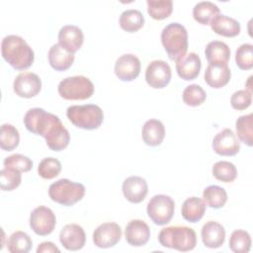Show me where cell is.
<instances>
[{
	"mask_svg": "<svg viewBox=\"0 0 253 253\" xmlns=\"http://www.w3.org/2000/svg\"><path fill=\"white\" fill-rule=\"evenodd\" d=\"M1 53L3 58L17 70L29 68L35 59L32 47L17 35H8L2 40Z\"/></svg>",
	"mask_w": 253,
	"mask_h": 253,
	"instance_id": "cell-1",
	"label": "cell"
},
{
	"mask_svg": "<svg viewBox=\"0 0 253 253\" xmlns=\"http://www.w3.org/2000/svg\"><path fill=\"white\" fill-rule=\"evenodd\" d=\"M158 241L163 247L187 252L196 247L197 235L191 227L173 225L161 229L158 234Z\"/></svg>",
	"mask_w": 253,
	"mask_h": 253,
	"instance_id": "cell-2",
	"label": "cell"
},
{
	"mask_svg": "<svg viewBox=\"0 0 253 253\" xmlns=\"http://www.w3.org/2000/svg\"><path fill=\"white\" fill-rule=\"evenodd\" d=\"M161 42L169 58L177 60L187 52L188 32L182 24L170 23L161 32Z\"/></svg>",
	"mask_w": 253,
	"mask_h": 253,
	"instance_id": "cell-3",
	"label": "cell"
},
{
	"mask_svg": "<svg viewBox=\"0 0 253 253\" xmlns=\"http://www.w3.org/2000/svg\"><path fill=\"white\" fill-rule=\"evenodd\" d=\"M66 116L76 127L88 130L98 128L104 121L102 109L94 104L70 106L66 110Z\"/></svg>",
	"mask_w": 253,
	"mask_h": 253,
	"instance_id": "cell-4",
	"label": "cell"
},
{
	"mask_svg": "<svg viewBox=\"0 0 253 253\" xmlns=\"http://www.w3.org/2000/svg\"><path fill=\"white\" fill-rule=\"evenodd\" d=\"M85 195V187L81 183H76L68 179H59L48 188L49 198L62 206H73L81 201Z\"/></svg>",
	"mask_w": 253,
	"mask_h": 253,
	"instance_id": "cell-5",
	"label": "cell"
},
{
	"mask_svg": "<svg viewBox=\"0 0 253 253\" xmlns=\"http://www.w3.org/2000/svg\"><path fill=\"white\" fill-rule=\"evenodd\" d=\"M58 94L65 100H86L94 93L92 81L82 75L66 77L57 87Z\"/></svg>",
	"mask_w": 253,
	"mask_h": 253,
	"instance_id": "cell-6",
	"label": "cell"
},
{
	"mask_svg": "<svg viewBox=\"0 0 253 253\" xmlns=\"http://www.w3.org/2000/svg\"><path fill=\"white\" fill-rule=\"evenodd\" d=\"M174 211L175 203L173 199L163 194L153 196L149 200L146 208L149 218L157 225L168 223L174 215Z\"/></svg>",
	"mask_w": 253,
	"mask_h": 253,
	"instance_id": "cell-7",
	"label": "cell"
},
{
	"mask_svg": "<svg viewBox=\"0 0 253 253\" xmlns=\"http://www.w3.org/2000/svg\"><path fill=\"white\" fill-rule=\"evenodd\" d=\"M57 118V116L47 113L42 108H33L25 114L24 125L30 132L43 137Z\"/></svg>",
	"mask_w": 253,
	"mask_h": 253,
	"instance_id": "cell-8",
	"label": "cell"
},
{
	"mask_svg": "<svg viewBox=\"0 0 253 253\" xmlns=\"http://www.w3.org/2000/svg\"><path fill=\"white\" fill-rule=\"evenodd\" d=\"M55 224V214L47 207H37L30 214V226L33 231L40 236L50 234L53 231Z\"/></svg>",
	"mask_w": 253,
	"mask_h": 253,
	"instance_id": "cell-9",
	"label": "cell"
},
{
	"mask_svg": "<svg viewBox=\"0 0 253 253\" xmlns=\"http://www.w3.org/2000/svg\"><path fill=\"white\" fill-rule=\"evenodd\" d=\"M172 72L169 64L160 59L152 60L145 70V80L154 89L164 88L171 80Z\"/></svg>",
	"mask_w": 253,
	"mask_h": 253,
	"instance_id": "cell-10",
	"label": "cell"
},
{
	"mask_svg": "<svg viewBox=\"0 0 253 253\" xmlns=\"http://www.w3.org/2000/svg\"><path fill=\"white\" fill-rule=\"evenodd\" d=\"M13 89L16 95L22 98L37 96L42 89L41 78L33 72H21L14 79Z\"/></svg>",
	"mask_w": 253,
	"mask_h": 253,
	"instance_id": "cell-11",
	"label": "cell"
},
{
	"mask_svg": "<svg viewBox=\"0 0 253 253\" xmlns=\"http://www.w3.org/2000/svg\"><path fill=\"white\" fill-rule=\"evenodd\" d=\"M122 237L121 226L116 222H104L93 232V242L99 248H111Z\"/></svg>",
	"mask_w": 253,
	"mask_h": 253,
	"instance_id": "cell-12",
	"label": "cell"
},
{
	"mask_svg": "<svg viewBox=\"0 0 253 253\" xmlns=\"http://www.w3.org/2000/svg\"><path fill=\"white\" fill-rule=\"evenodd\" d=\"M213 151L221 156H233L240 150V142L230 128L219 131L212 139Z\"/></svg>",
	"mask_w": 253,
	"mask_h": 253,
	"instance_id": "cell-13",
	"label": "cell"
},
{
	"mask_svg": "<svg viewBox=\"0 0 253 253\" xmlns=\"http://www.w3.org/2000/svg\"><path fill=\"white\" fill-rule=\"evenodd\" d=\"M59 241L69 251H77L83 248L86 242V234L83 227L76 223H69L62 227L59 233Z\"/></svg>",
	"mask_w": 253,
	"mask_h": 253,
	"instance_id": "cell-14",
	"label": "cell"
},
{
	"mask_svg": "<svg viewBox=\"0 0 253 253\" xmlns=\"http://www.w3.org/2000/svg\"><path fill=\"white\" fill-rule=\"evenodd\" d=\"M140 67V61L136 55L126 53L117 59L115 73L122 81H132L139 75Z\"/></svg>",
	"mask_w": 253,
	"mask_h": 253,
	"instance_id": "cell-15",
	"label": "cell"
},
{
	"mask_svg": "<svg viewBox=\"0 0 253 253\" xmlns=\"http://www.w3.org/2000/svg\"><path fill=\"white\" fill-rule=\"evenodd\" d=\"M122 189L125 198L132 204L141 203L148 193L146 180L139 176H129L125 179Z\"/></svg>",
	"mask_w": 253,
	"mask_h": 253,
	"instance_id": "cell-16",
	"label": "cell"
},
{
	"mask_svg": "<svg viewBox=\"0 0 253 253\" xmlns=\"http://www.w3.org/2000/svg\"><path fill=\"white\" fill-rule=\"evenodd\" d=\"M83 42V32L75 25H65L61 27L58 32V43L70 53H74L79 50Z\"/></svg>",
	"mask_w": 253,
	"mask_h": 253,
	"instance_id": "cell-17",
	"label": "cell"
},
{
	"mask_svg": "<svg viewBox=\"0 0 253 253\" xmlns=\"http://www.w3.org/2000/svg\"><path fill=\"white\" fill-rule=\"evenodd\" d=\"M43 137L46 145L53 151L63 150L65 147H67L70 141L69 131L63 126L59 118H57L56 121L51 125Z\"/></svg>",
	"mask_w": 253,
	"mask_h": 253,
	"instance_id": "cell-18",
	"label": "cell"
},
{
	"mask_svg": "<svg viewBox=\"0 0 253 253\" xmlns=\"http://www.w3.org/2000/svg\"><path fill=\"white\" fill-rule=\"evenodd\" d=\"M126 242L135 247L145 245L150 238V229L148 224L141 219L130 220L125 230Z\"/></svg>",
	"mask_w": 253,
	"mask_h": 253,
	"instance_id": "cell-19",
	"label": "cell"
},
{
	"mask_svg": "<svg viewBox=\"0 0 253 253\" xmlns=\"http://www.w3.org/2000/svg\"><path fill=\"white\" fill-rule=\"evenodd\" d=\"M204 77L209 86L218 89L225 86L229 82L231 72L226 63L211 62L208 64Z\"/></svg>",
	"mask_w": 253,
	"mask_h": 253,
	"instance_id": "cell-20",
	"label": "cell"
},
{
	"mask_svg": "<svg viewBox=\"0 0 253 253\" xmlns=\"http://www.w3.org/2000/svg\"><path fill=\"white\" fill-rule=\"evenodd\" d=\"M202 62L196 52H189L176 60V70L184 80H194L198 77L201 70Z\"/></svg>",
	"mask_w": 253,
	"mask_h": 253,
	"instance_id": "cell-21",
	"label": "cell"
},
{
	"mask_svg": "<svg viewBox=\"0 0 253 253\" xmlns=\"http://www.w3.org/2000/svg\"><path fill=\"white\" fill-rule=\"evenodd\" d=\"M201 235L203 243L206 247L212 249L218 248L224 242L225 229L220 223L211 220L203 225Z\"/></svg>",
	"mask_w": 253,
	"mask_h": 253,
	"instance_id": "cell-22",
	"label": "cell"
},
{
	"mask_svg": "<svg viewBox=\"0 0 253 253\" xmlns=\"http://www.w3.org/2000/svg\"><path fill=\"white\" fill-rule=\"evenodd\" d=\"M211 30L222 37L232 38L240 34V24L234 18L229 16L218 14L210 23Z\"/></svg>",
	"mask_w": 253,
	"mask_h": 253,
	"instance_id": "cell-23",
	"label": "cell"
},
{
	"mask_svg": "<svg viewBox=\"0 0 253 253\" xmlns=\"http://www.w3.org/2000/svg\"><path fill=\"white\" fill-rule=\"evenodd\" d=\"M165 136V127L161 121L150 119L142 126L141 137L145 144L149 146L160 145Z\"/></svg>",
	"mask_w": 253,
	"mask_h": 253,
	"instance_id": "cell-24",
	"label": "cell"
},
{
	"mask_svg": "<svg viewBox=\"0 0 253 253\" xmlns=\"http://www.w3.org/2000/svg\"><path fill=\"white\" fill-rule=\"evenodd\" d=\"M74 61V53L65 50L59 43H54L48 50V62L56 71L68 69Z\"/></svg>",
	"mask_w": 253,
	"mask_h": 253,
	"instance_id": "cell-25",
	"label": "cell"
},
{
	"mask_svg": "<svg viewBox=\"0 0 253 253\" xmlns=\"http://www.w3.org/2000/svg\"><path fill=\"white\" fill-rule=\"evenodd\" d=\"M206 211V203L198 197H190L186 199L182 205L181 212L185 220L189 222L199 221Z\"/></svg>",
	"mask_w": 253,
	"mask_h": 253,
	"instance_id": "cell-26",
	"label": "cell"
},
{
	"mask_svg": "<svg viewBox=\"0 0 253 253\" xmlns=\"http://www.w3.org/2000/svg\"><path fill=\"white\" fill-rule=\"evenodd\" d=\"M205 54L209 63L218 62L227 64L230 58V49L228 45L223 42L211 41L207 44L205 48Z\"/></svg>",
	"mask_w": 253,
	"mask_h": 253,
	"instance_id": "cell-27",
	"label": "cell"
},
{
	"mask_svg": "<svg viewBox=\"0 0 253 253\" xmlns=\"http://www.w3.org/2000/svg\"><path fill=\"white\" fill-rule=\"evenodd\" d=\"M218 14L219 8L211 1H201L193 8L194 19L202 25H209Z\"/></svg>",
	"mask_w": 253,
	"mask_h": 253,
	"instance_id": "cell-28",
	"label": "cell"
},
{
	"mask_svg": "<svg viewBox=\"0 0 253 253\" xmlns=\"http://www.w3.org/2000/svg\"><path fill=\"white\" fill-rule=\"evenodd\" d=\"M119 23L121 28L126 32L134 33L143 26L144 17L139 10L127 9L121 14Z\"/></svg>",
	"mask_w": 253,
	"mask_h": 253,
	"instance_id": "cell-29",
	"label": "cell"
},
{
	"mask_svg": "<svg viewBox=\"0 0 253 253\" xmlns=\"http://www.w3.org/2000/svg\"><path fill=\"white\" fill-rule=\"evenodd\" d=\"M203 199L209 207L219 209L225 205L227 201V193L222 187L211 185L204 190Z\"/></svg>",
	"mask_w": 253,
	"mask_h": 253,
	"instance_id": "cell-30",
	"label": "cell"
},
{
	"mask_svg": "<svg viewBox=\"0 0 253 253\" xmlns=\"http://www.w3.org/2000/svg\"><path fill=\"white\" fill-rule=\"evenodd\" d=\"M33 241L24 231L13 232L7 241V249L11 253H27L31 250Z\"/></svg>",
	"mask_w": 253,
	"mask_h": 253,
	"instance_id": "cell-31",
	"label": "cell"
},
{
	"mask_svg": "<svg viewBox=\"0 0 253 253\" xmlns=\"http://www.w3.org/2000/svg\"><path fill=\"white\" fill-rule=\"evenodd\" d=\"M253 115L248 114L240 116L235 123L236 133L238 138L248 146L253 145V131H252Z\"/></svg>",
	"mask_w": 253,
	"mask_h": 253,
	"instance_id": "cell-32",
	"label": "cell"
},
{
	"mask_svg": "<svg viewBox=\"0 0 253 253\" xmlns=\"http://www.w3.org/2000/svg\"><path fill=\"white\" fill-rule=\"evenodd\" d=\"M213 177L221 182L229 183L237 177V169L235 165L229 161H217L213 164L211 169Z\"/></svg>",
	"mask_w": 253,
	"mask_h": 253,
	"instance_id": "cell-33",
	"label": "cell"
},
{
	"mask_svg": "<svg viewBox=\"0 0 253 253\" xmlns=\"http://www.w3.org/2000/svg\"><path fill=\"white\" fill-rule=\"evenodd\" d=\"M147 12L154 20H163L170 16L173 10L172 0H147Z\"/></svg>",
	"mask_w": 253,
	"mask_h": 253,
	"instance_id": "cell-34",
	"label": "cell"
},
{
	"mask_svg": "<svg viewBox=\"0 0 253 253\" xmlns=\"http://www.w3.org/2000/svg\"><path fill=\"white\" fill-rule=\"evenodd\" d=\"M20 141V134L18 129L10 124H3L1 126L0 146L3 150L11 151L15 149Z\"/></svg>",
	"mask_w": 253,
	"mask_h": 253,
	"instance_id": "cell-35",
	"label": "cell"
},
{
	"mask_svg": "<svg viewBox=\"0 0 253 253\" xmlns=\"http://www.w3.org/2000/svg\"><path fill=\"white\" fill-rule=\"evenodd\" d=\"M229 248L235 253H247L251 248L250 234L242 229L234 230L229 238Z\"/></svg>",
	"mask_w": 253,
	"mask_h": 253,
	"instance_id": "cell-36",
	"label": "cell"
},
{
	"mask_svg": "<svg viewBox=\"0 0 253 253\" xmlns=\"http://www.w3.org/2000/svg\"><path fill=\"white\" fill-rule=\"evenodd\" d=\"M22 181L21 171L11 168L4 167L0 171V188L2 191H13Z\"/></svg>",
	"mask_w": 253,
	"mask_h": 253,
	"instance_id": "cell-37",
	"label": "cell"
},
{
	"mask_svg": "<svg viewBox=\"0 0 253 253\" xmlns=\"http://www.w3.org/2000/svg\"><path fill=\"white\" fill-rule=\"evenodd\" d=\"M182 98L186 105L191 107H198L206 101L207 93L200 85L191 84L184 89Z\"/></svg>",
	"mask_w": 253,
	"mask_h": 253,
	"instance_id": "cell-38",
	"label": "cell"
},
{
	"mask_svg": "<svg viewBox=\"0 0 253 253\" xmlns=\"http://www.w3.org/2000/svg\"><path fill=\"white\" fill-rule=\"evenodd\" d=\"M61 171V163L58 159L53 157H45L43 158L38 167L39 175L43 179H53Z\"/></svg>",
	"mask_w": 253,
	"mask_h": 253,
	"instance_id": "cell-39",
	"label": "cell"
},
{
	"mask_svg": "<svg viewBox=\"0 0 253 253\" xmlns=\"http://www.w3.org/2000/svg\"><path fill=\"white\" fill-rule=\"evenodd\" d=\"M235 62L242 70H249L253 67V45L242 43L236 50Z\"/></svg>",
	"mask_w": 253,
	"mask_h": 253,
	"instance_id": "cell-40",
	"label": "cell"
},
{
	"mask_svg": "<svg viewBox=\"0 0 253 253\" xmlns=\"http://www.w3.org/2000/svg\"><path fill=\"white\" fill-rule=\"evenodd\" d=\"M5 167L15 168L21 172H29L33 167V161L28 157L20 153L12 154L6 157L3 161Z\"/></svg>",
	"mask_w": 253,
	"mask_h": 253,
	"instance_id": "cell-41",
	"label": "cell"
},
{
	"mask_svg": "<svg viewBox=\"0 0 253 253\" xmlns=\"http://www.w3.org/2000/svg\"><path fill=\"white\" fill-rule=\"evenodd\" d=\"M252 103V92L248 90H238L230 98L231 107L237 111L247 109Z\"/></svg>",
	"mask_w": 253,
	"mask_h": 253,
	"instance_id": "cell-42",
	"label": "cell"
},
{
	"mask_svg": "<svg viewBox=\"0 0 253 253\" xmlns=\"http://www.w3.org/2000/svg\"><path fill=\"white\" fill-rule=\"evenodd\" d=\"M51 253V252H59V249L52 243L49 241H44L42 242L38 248H37V253Z\"/></svg>",
	"mask_w": 253,
	"mask_h": 253,
	"instance_id": "cell-43",
	"label": "cell"
},
{
	"mask_svg": "<svg viewBox=\"0 0 253 253\" xmlns=\"http://www.w3.org/2000/svg\"><path fill=\"white\" fill-rule=\"evenodd\" d=\"M251 79H252V76H250V77L248 78V82H247V86H248V91H250V92H252V85L250 84V82H251Z\"/></svg>",
	"mask_w": 253,
	"mask_h": 253,
	"instance_id": "cell-44",
	"label": "cell"
}]
</instances>
